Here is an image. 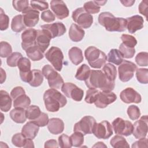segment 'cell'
I'll return each mask as SVG.
<instances>
[{
    "label": "cell",
    "mask_w": 148,
    "mask_h": 148,
    "mask_svg": "<svg viewBox=\"0 0 148 148\" xmlns=\"http://www.w3.org/2000/svg\"><path fill=\"white\" fill-rule=\"evenodd\" d=\"M86 85L89 88L97 89L101 91H112L115 86V83L110 80L100 70H91L88 77L84 80Z\"/></svg>",
    "instance_id": "6da1fadb"
},
{
    "label": "cell",
    "mask_w": 148,
    "mask_h": 148,
    "mask_svg": "<svg viewBox=\"0 0 148 148\" xmlns=\"http://www.w3.org/2000/svg\"><path fill=\"white\" fill-rule=\"evenodd\" d=\"M98 20L99 24L104 27L108 31L123 32L126 29V19L122 17H116L109 12L100 13Z\"/></svg>",
    "instance_id": "7a4b0ae2"
},
{
    "label": "cell",
    "mask_w": 148,
    "mask_h": 148,
    "mask_svg": "<svg viewBox=\"0 0 148 148\" xmlns=\"http://www.w3.org/2000/svg\"><path fill=\"white\" fill-rule=\"evenodd\" d=\"M43 101L46 110L50 112H56L67 103L66 97L56 88L47 90L43 94Z\"/></svg>",
    "instance_id": "3957f363"
},
{
    "label": "cell",
    "mask_w": 148,
    "mask_h": 148,
    "mask_svg": "<svg viewBox=\"0 0 148 148\" xmlns=\"http://www.w3.org/2000/svg\"><path fill=\"white\" fill-rule=\"evenodd\" d=\"M84 56L90 66L93 68H101L107 61L105 53L94 46L87 47L84 51Z\"/></svg>",
    "instance_id": "277c9868"
},
{
    "label": "cell",
    "mask_w": 148,
    "mask_h": 148,
    "mask_svg": "<svg viewBox=\"0 0 148 148\" xmlns=\"http://www.w3.org/2000/svg\"><path fill=\"white\" fill-rule=\"evenodd\" d=\"M44 77L47 79L50 88L60 89L64 83L62 76L51 65H45L42 69Z\"/></svg>",
    "instance_id": "5b68a950"
},
{
    "label": "cell",
    "mask_w": 148,
    "mask_h": 148,
    "mask_svg": "<svg viewBox=\"0 0 148 148\" xmlns=\"http://www.w3.org/2000/svg\"><path fill=\"white\" fill-rule=\"evenodd\" d=\"M72 18L78 26L86 29L90 28L93 23L92 16L87 13L82 7L73 11Z\"/></svg>",
    "instance_id": "8992f818"
},
{
    "label": "cell",
    "mask_w": 148,
    "mask_h": 148,
    "mask_svg": "<svg viewBox=\"0 0 148 148\" xmlns=\"http://www.w3.org/2000/svg\"><path fill=\"white\" fill-rule=\"evenodd\" d=\"M45 57L51 64L56 71H61L64 55L60 48L56 46L51 47L45 53Z\"/></svg>",
    "instance_id": "52a82bcc"
},
{
    "label": "cell",
    "mask_w": 148,
    "mask_h": 148,
    "mask_svg": "<svg viewBox=\"0 0 148 148\" xmlns=\"http://www.w3.org/2000/svg\"><path fill=\"white\" fill-rule=\"evenodd\" d=\"M136 69L137 66L134 62L123 60L118 67L120 80L123 82H128L133 77L134 72Z\"/></svg>",
    "instance_id": "ba28073f"
},
{
    "label": "cell",
    "mask_w": 148,
    "mask_h": 148,
    "mask_svg": "<svg viewBox=\"0 0 148 148\" xmlns=\"http://www.w3.org/2000/svg\"><path fill=\"white\" fill-rule=\"evenodd\" d=\"M112 125L117 135L128 136L132 134L133 124L130 121L117 117L113 121Z\"/></svg>",
    "instance_id": "9c48e42d"
},
{
    "label": "cell",
    "mask_w": 148,
    "mask_h": 148,
    "mask_svg": "<svg viewBox=\"0 0 148 148\" xmlns=\"http://www.w3.org/2000/svg\"><path fill=\"white\" fill-rule=\"evenodd\" d=\"M95 119L90 116H86L76 123L73 127L74 132H80L84 135L92 133L93 128L96 124Z\"/></svg>",
    "instance_id": "30bf717a"
},
{
    "label": "cell",
    "mask_w": 148,
    "mask_h": 148,
    "mask_svg": "<svg viewBox=\"0 0 148 148\" xmlns=\"http://www.w3.org/2000/svg\"><path fill=\"white\" fill-rule=\"evenodd\" d=\"M61 91L65 95L69 98H72L75 101H81L84 95V91L80 88L72 83H65L62 84Z\"/></svg>",
    "instance_id": "8fae6325"
},
{
    "label": "cell",
    "mask_w": 148,
    "mask_h": 148,
    "mask_svg": "<svg viewBox=\"0 0 148 148\" xmlns=\"http://www.w3.org/2000/svg\"><path fill=\"white\" fill-rule=\"evenodd\" d=\"M92 133L98 139H107L113 134V130L110 123L106 120L95 124Z\"/></svg>",
    "instance_id": "7c38bea8"
},
{
    "label": "cell",
    "mask_w": 148,
    "mask_h": 148,
    "mask_svg": "<svg viewBox=\"0 0 148 148\" xmlns=\"http://www.w3.org/2000/svg\"><path fill=\"white\" fill-rule=\"evenodd\" d=\"M148 118L147 115L143 116L139 120L136 121L133 124L132 134L136 139L145 138L147 136L148 130Z\"/></svg>",
    "instance_id": "4fadbf2b"
},
{
    "label": "cell",
    "mask_w": 148,
    "mask_h": 148,
    "mask_svg": "<svg viewBox=\"0 0 148 148\" xmlns=\"http://www.w3.org/2000/svg\"><path fill=\"white\" fill-rule=\"evenodd\" d=\"M117 99V95L112 91H99L94 103L99 108H105Z\"/></svg>",
    "instance_id": "5bb4252c"
},
{
    "label": "cell",
    "mask_w": 148,
    "mask_h": 148,
    "mask_svg": "<svg viewBox=\"0 0 148 148\" xmlns=\"http://www.w3.org/2000/svg\"><path fill=\"white\" fill-rule=\"evenodd\" d=\"M40 27L49 34L51 39L63 35L66 31L64 24L60 22L42 25Z\"/></svg>",
    "instance_id": "9a60e30c"
},
{
    "label": "cell",
    "mask_w": 148,
    "mask_h": 148,
    "mask_svg": "<svg viewBox=\"0 0 148 148\" xmlns=\"http://www.w3.org/2000/svg\"><path fill=\"white\" fill-rule=\"evenodd\" d=\"M50 8L56 17L58 19L62 20L69 16V9L63 1H51L50 2Z\"/></svg>",
    "instance_id": "2e32d148"
},
{
    "label": "cell",
    "mask_w": 148,
    "mask_h": 148,
    "mask_svg": "<svg viewBox=\"0 0 148 148\" xmlns=\"http://www.w3.org/2000/svg\"><path fill=\"white\" fill-rule=\"evenodd\" d=\"M24 23L26 27L32 28L35 27L39 20V12L31 7H28L23 12Z\"/></svg>",
    "instance_id": "e0dca14e"
},
{
    "label": "cell",
    "mask_w": 148,
    "mask_h": 148,
    "mask_svg": "<svg viewBox=\"0 0 148 148\" xmlns=\"http://www.w3.org/2000/svg\"><path fill=\"white\" fill-rule=\"evenodd\" d=\"M37 30L34 28H28L21 34V47L25 51L31 46L36 45Z\"/></svg>",
    "instance_id": "ac0fdd59"
},
{
    "label": "cell",
    "mask_w": 148,
    "mask_h": 148,
    "mask_svg": "<svg viewBox=\"0 0 148 148\" xmlns=\"http://www.w3.org/2000/svg\"><path fill=\"white\" fill-rule=\"evenodd\" d=\"M31 61L26 57H21L17 63L20 78L22 81L26 83H28L31 77Z\"/></svg>",
    "instance_id": "d6986e66"
},
{
    "label": "cell",
    "mask_w": 148,
    "mask_h": 148,
    "mask_svg": "<svg viewBox=\"0 0 148 148\" xmlns=\"http://www.w3.org/2000/svg\"><path fill=\"white\" fill-rule=\"evenodd\" d=\"M120 98L125 103H139L142 101L141 95L131 87H127L123 90L120 92Z\"/></svg>",
    "instance_id": "ffe728a7"
},
{
    "label": "cell",
    "mask_w": 148,
    "mask_h": 148,
    "mask_svg": "<svg viewBox=\"0 0 148 148\" xmlns=\"http://www.w3.org/2000/svg\"><path fill=\"white\" fill-rule=\"evenodd\" d=\"M126 21V28L131 34H134L136 31L140 30L143 27L144 20L143 17L139 15H134L128 17Z\"/></svg>",
    "instance_id": "44dd1931"
},
{
    "label": "cell",
    "mask_w": 148,
    "mask_h": 148,
    "mask_svg": "<svg viewBox=\"0 0 148 148\" xmlns=\"http://www.w3.org/2000/svg\"><path fill=\"white\" fill-rule=\"evenodd\" d=\"M51 39V37L45 31L42 29L37 30V36L36 39V45L43 53H44L49 46Z\"/></svg>",
    "instance_id": "7402d4cb"
},
{
    "label": "cell",
    "mask_w": 148,
    "mask_h": 148,
    "mask_svg": "<svg viewBox=\"0 0 148 148\" xmlns=\"http://www.w3.org/2000/svg\"><path fill=\"white\" fill-rule=\"evenodd\" d=\"M47 129L52 134H60L64 130V121L59 118H51L49 120L47 124Z\"/></svg>",
    "instance_id": "603a6c76"
},
{
    "label": "cell",
    "mask_w": 148,
    "mask_h": 148,
    "mask_svg": "<svg viewBox=\"0 0 148 148\" xmlns=\"http://www.w3.org/2000/svg\"><path fill=\"white\" fill-rule=\"evenodd\" d=\"M39 127L32 121L27 123L22 128L21 133L27 138L34 139L39 131Z\"/></svg>",
    "instance_id": "cb8c5ba5"
},
{
    "label": "cell",
    "mask_w": 148,
    "mask_h": 148,
    "mask_svg": "<svg viewBox=\"0 0 148 148\" xmlns=\"http://www.w3.org/2000/svg\"><path fill=\"white\" fill-rule=\"evenodd\" d=\"M69 36L71 40L75 42L81 41L85 35L84 31L76 24H72L69 30Z\"/></svg>",
    "instance_id": "d4e9b609"
},
{
    "label": "cell",
    "mask_w": 148,
    "mask_h": 148,
    "mask_svg": "<svg viewBox=\"0 0 148 148\" xmlns=\"http://www.w3.org/2000/svg\"><path fill=\"white\" fill-rule=\"evenodd\" d=\"M12 99L5 90L0 91V109L4 112H8L12 107Z\"/></svg>",
    "instance_id": "484cf974"
},
{
    "label": "cell",
    "mask_w": 148,
    "mask_h": 148,
    "mask_svg": "<svg viewBox=\"0 0 148 148\" xmlns=\"http://www.w3.org/2000/svg\"><path fill=\"white\" fill-rule=\"evenodd\" d=\"M68 56L71 61L75 65H77L83 61L82 50L77 47H73L68 51Z\"/></svg>",
    "instance_id": "4316f807"
},
{
    "label": "cell",
    "mask_w": 148,
    "mask_h": 148,
    "mask_svg": "<svg viewBox=\"0 0 148 148\" xmlns=\"http://www.w3.org/2000/svg\"><path fill=\"white\" fill-rule=\"evenodd\" d=\"M10 117L16 123H24L27 119L25 110L24 109L14 108L10 112Z\"/></svg>",
    "instance_id": "83f0119b"
},
{
    "label": "cell",
    "mask_w": 148,
    "mask_h": 148,
    "mask_svg": "<svg viewBox=\"0 0 148 148\" xmlns=\"http://www.w3.org/2000/svg\"><path fill=\"white\" fill-rule=\"evenodd\" d=\"M25 52L28 57L34 61H39L44 57L43 53L37 45L29 47L25 50Z\"/></svg>",
    "instance_id": "f1b7e54d"
},
{
    "label": "cell",
    "mask_w": 148,
    "mask_h": 148,
    "mask_svg": "<svg viewBox=\"0 0 148 148\" xmlns=\"http://www.w3.org/2000/svg\"><path fill=\"white\" fill-rule=\"evenodd\" d=\"M43 81V75L42 72L39 69H32L31 71V75L28 82V84L34 87L40 86Z\"/></svg>",
    "instance_id": "f546056e"
},
{
    "label": "cell",
    "mask_w": 148,
    "mask_h": 148,
    "mask_svg": "<svg viewBox=\"0 0 148 148\" xmlns=\"http://www.w3.org/2000/svg\"><path fill=\"white\" fill-rule=\"evenodd\" d=\"M13 101V106L18 108L27 109L31 103V99L29 97L25 94V93L18 95Z\"/></svg>",
    "instance_id": "4dcf8cb0"
},
{
    "label": "cell",
    "mask_w": 148,
    "mask_h": 148,
    "mask_svg": "<svg viewBox=\"0 0 148 148\" xmlns=\"http://www.w3.org/2000/svg\"><path fill=\"white\" fill-rule=\"evenodd\" d=\"M123 58L122 54L119 50L112 49L108 54L107 61L116 65H119L123 62Z\"/></svg>",
    "instance_id": "1f68e13d"
},
{
    "label": "cell",
    "mask_w": 148,
    "mask_h": 148,
    "mask_svg": "<svg viewBox=\"0 0 148 148\" xmlns=\"http://www.w3.org/2000/svg\"><path fill=\"white\" fill-rule=\"evenodd\" d=\"M26 26L24 23L23 16L22 14L15 16L12 20L11 28L15 32H20L25 28Z\"/></svg>",
    "instance_id": "d6a6232c"
},
{
    "label": "cell",
    "mask_w": 148,
    "mask_h": 148,
    "mask_svg": "<svg viewBox=\"0 0 148 148\" xmlns=\"http://www.w3.org/2000/svg\"><path fill=\"white\" fill-rule=\"evenodd\" d=\"M41 113L42 112L40 111V108L36 105L29 106L25 110L27 119L31 121L36 120L40 116Z\"/></svg>",
    "instance_id": "836d02e7"
},
{
    "label": "cell",
    "mask_w": 148,
    "mask_h": 148,
    "mask_svg": "<svg viewBox=\"0 0 148 148\" xmlns=\"http://www.w3.org/2000/svg\"><path fill=\"white\" fill-rule=\"evenodd\" d=\"M110 144L114 148L130 147V145H128L126 139L120 135H117L113 136L110 139Z\"/></svg>",
    "instance_id": "e575fe53"
},
{
    "label": "cell",
    "mask_w": 148,
    "mask_h": 148,
    "mask_svg": "<svg viewBox=\"0 0 148 148\" xmlns=\"http://www.w3.org/2000/svg\"><path fill=\"white\" fill-rule=\"evenodd\" d=\"M102 71L105 73L108 79L114 82L117 76V70L114 65L112 64L111 63L105 64L102 68Z\"/></svg>",
    "instance_id": "d590c367"
},
{
    "label": "cell",
    "mask_w": 148,
    "mask_h": 148,
    "mask_svg": "<svg viewBox=\"0 0 148 148\" xmlns=\"http://www.w3.org/2000/svg\"><path fill=\"white\" fill-rule=\"evenodd\" d=\"M90 71V68L86 64L82 65L77 70L76 73L75 75L76 79L79 80L84 81L88 77Z\"/></svg>",
    "instance_id": "8d00e7d4"
},
{
    "label": "cell",
    "mask_w": 148,
    "mask_h": 148,
    "mask_svg": "<svg viewBox=\"0 0 148 148\" xmlns=\"http://www.w3.org/2000/svg\"><path fill=\"white\" fill-rule=\"evenodd\" d=\"M83 8L89 14H95L100 11V6L96 1H88L84 4Z\"/></svg>",
    "instance_id": "74e56055"
},
{
    "label": "cell",
    "mask_w": 148,
    "mask_h": 148,
    "mask_svg": "<svg viewBox=\"0 0 148 148\" xmlns=\"http://www.w3.org/2000/svg\"><path fill=\"white\" fill-rule=\"evenodd\" d=\"M72 145L74 147H81L84 143V135L80 132H74L71 136Z\"/></svg>",
    "instance_id": "f35d334b"
},
{
    "label": "cell",
    "mask_w": 148,
    "mask_h": 148,
    "mask_svg": "<svg viewBox=\"0 0 148 148\" xmlns=\"http://www.w3.org/2000/svg\"><path fill=\"white\" fill-rule=\"evenodd\" d=\"M137 80L142 84L148 83V69L147 68H139L136 70Z\"/></svg>",
    "instance_id": "ab89813d"
},
{
    "label": "cell",
    "mask_w": 148,
    "mask_h": 148,
    "mask_svg": "<svg viewBox=\"0 0 148 148\" xmlns=\"http://www.w3.org/2000/svg\"><path fill=\"white\" fill-rule=\"evenodd\" d=\"M12 52L11 45L7 42L2 41L0 43V56L2 58L8 57Z\"/></svg>",
    "instance_id": "60d3db41"
},
{
    "label": "cell",
    "mask_w": 148,
    "mask_h": 148,
    "mask_svg": "<svg viewBox=\"0 0 148 148\" xmlns=\"http://www.w3.org/2000/svg\"><path fill=\"white\" fill-rule=\"evenodd\" d=\"M122 54L123 57L125 58H131L135 53V48H132L125 46L123 43H121L119 46V50Z\"/></svg>",
    "instance_id": "b9f144b4"
},
{
    "label": "cell",
    "mask_w": 148,
    "mask_h": 148,
    "mask_svg": "<svg viewBox=\"0 0 148 148\" xmlns=\"http://www.w3.org/2000/svg\"><path fill=\"white\" fill-rule=\"evenodd\" d=\"M26 139L27 138L22 133H17L12 136V142L16 147H24Z\"/></svg>",
    "instance_id": "7bdbcfd3"
},
{
    "label": "cell",
    "mask_w": 148,
    "mask_h": 148,
    "mask_svg": "<svg viewBox=\"0 0 148 148\" xmlns=\"http://www.w3.org/2000/svg\"><path fill=\"white\" fill-rule=\"evenodd\" d=\"M121 39L122 40V43L125 46L132 48H135V46L137 44V40L136 38L128 34H123L121 36Z\"/></svg>",
    "instance_id": "ee69618b"
},
{
    "label": "cell",
    "mask_w": 148,
    "mask_h": 148,
    "mask_svg": "<svg viewBox=\"0 0 148 148\" xmlns=\"http://www.w3.org/2000/svg\"><path fill=\"white\" fill-rule=\"evenodd\" d=\"M23 57L21 53L19 52L12 53L6 60V62L8 66L11 67H16L17 66V63L20 59Z\"/></svg>",
    "instance_id": "f6af8a7d"
},
{
    "label": "cell",
    "mask_w": 148,
    "mask_h": 148,
    "mask_svg": "<svg viewBox=\"0 0 148 148\" xmlns=\"http://www.w3.org/2000/svg\"><path fill=\"white\" fill-rule=\"evenodd\" d=\"M127 114L130 119L135 120L139 119L140 116V112L139 108L134 105H131L127 108Z\"/></svg>",
    "instance_id": "bcb514c9"
},
{
    "label": "cell",
    "mask_w": 148,
    "mask_h": 148,
    "mask_svg": "<svg viewBox=\"0 0 148 148\" xmlns=\"http://www.w3.org/2000/svg\"><path fill=\"white\" fill-rule=\"evenodd\" d=\"M99 90L97 89H92L89 88L86 91V95L84 99V101L86 103L91 104L95 102L96 101L97 95L99 92Z\"/></svg>",
    "instance_id": "7dc6e473"
},
{
    "label": "cell",
    "mask_w": 148,
    "mask_h": 148,
    "mask_svg": "<svg viewBox=\"0 0 148 148\" xmlns=\"http://www.w3.org/2000/svg\"><path fill=\"white\" fill-rule=\"evenodd\" d=\"M12 5L16 10L23 12L29 7V1L27 0H14L12 1Z\"/></svg>",
    "instance_id": "c3c4849f"
},
{
    "label": "cell",
    "mask_w": 148,
    "mask_h": 148,
    "mask_svg": "<svg viewBox=\"0 0 148 148\" xmlns=\"http://www.w3.org/2000/svg\"><path fill=\"white\" fill-rule=\"evenodd\" d=\"M58 140L59 146L61 148H70L72 146L70 137L65 134L61 135Z\"/></svg>",
    "instance_id": "681fc988"
},
{
    "label": "cell",
    "mask_w": 148,
    "mask_h": 148,
    "mask_svg": "<svg viewBox=\"0 0 148 148\" xmlns=\"http://www.w3.org/2000/svg\"><path fill=\"white\" fill-rule=\"evenodd\" d=\"M148 60V53L147 52H140L135 57V61L138 65L141 66H147Z\"/></svg>",
    "instance_id": "f907efd6"
},
{
    "label": "cell",
    "mask_w": 148,
    "mask_h": 148,
    "mask_svg": "<svg viewBox=\"0 0 148 148\" xmlns=\"http://www.w3.org/2000/svg\"><path fill=\"white\" fill-rule=\"evenodd\" d=\"M9 18L3 12L2 8L0 9V29L4 31L8 29L9 27Z\"/></svg>",
    "instance_id": "816d5d0a"
},
{
    "label": "cell",
    "mask_w": 148,
    "mask_h": 148,
    "mask_svg": "<svg viewBox=\"0 0 148 148\" xmlns=\"http://www.w3.org/2000/svg\"><path fill=\"white\" fill-rule=\"evenodd\" d=\"M30 5L32 8L35 10H39L40 11H42L49 8V4L46 1H31Z\"/></svg>",
    "instance_id": "f5cc1de1"
},
{
    "label": "cell",
    "mask_w": 148,
    "mask_h": 148,
    "mask_svg": "<svg viewBox=\"0 0 148 148\" xmlns=\"http://www.w3.org/2000/svg\"><path fill=\"white\" fill-rule=\"evenodd\" d=\"M49 121V119L47 114L42 112L40 116L36 120L32 121L34 122L35 123H36L39 127H45L46 125H47Z\"/></svg>",
    "instance_id": "db71d44e"
},
{
    "label": "cell",
    "mask_w": 148,
    "mask_h": 148,
    "mask_svg": "<svg viewBox=\"0 0 148 148\" xmlns=\"http://www.w3.org/2000/svg\"><path fill=\"white\" fill-rule=\"evenodd\" d=\"M40 17L42 20L46 23H51L55 20V15L50 10L43 12Z\"/></svg>",
    "instance_id": "11a10c76"
},
{
    "label": "cell",
    "mask_w": 148,
    "mask_h": 148,
    "mask_svg": "<svg viewBox=\"0 0 148 148\" xmlns=\"http://www.w3.org/2000/svg\"><path fill=\"white\" fill-rule=\"evenodd\" d=\"M25 91L22 87L17 86L12 89V90L10 92V97L12 100H13L15 98H16L18 95L23 94H25Z\"/></svg>",
    "instance_id": "9f6ffc18"
},
{
    "label": "cell",
    "mask_w": 148,
    "mask_h": 148,
    "mask_svg": "<svg viewBox=\"0 0 148 148\" xmlns=\"http://www.w3.org/2000/svg\"><path fill=\"white\" fill-rule=\"evenodd\" d=\"M147 8H148V5H147V1H142L138 7L139 12L140 14L144 15L146 20H147Z\"/></svg>",
    "instance_id": "6f0895ef"
},
{
    "label": "cell",
    "mask_w": 148,
    "mask_h": 148,
    "mask_svg": "<svg viewBox=\"0 0 148 148\" xmlns=\"http://www.w3.org/2000/svg\"><path fill=\"white\" fill-rule=\"evenodd\" d=\"M132 147L134 148V147H147V138H140L138 140L135 142L132 145Z\"/></svg>",
    "instance_id": "680465c9"
},
{
    "label": "cell",
    "mask_w": 148,
    "mask_h": 148,
    "mask_svg": "<svg viewBox=\"0 0 148 148\" xmlns=\"http://www.w3.org/2000/svg\"><path fill=\"white\" fill-rule=\"evenodd\" d=\"M58 147V143L57 141L54 139H50L47 140L45 143V147H54V148H57Z\"/></svg>",
    "instance_id": "91938a15"
},
{
    "label": "cell",
    "mask_w": 148,
    "mask_h": 148,
    "mask_svg": "<svg viewBox=\"0 0 148 148\" xmlns=\"http://www.w3.org/2000/svg\"><path fill=\"white\" fill-rule=\"evenodd\" d=\"M34 147L35 146L32 141V139L29 138H27L24 147Z\"/></svg>",
    "instance_id": "94428289"
},
{
    "label": "cell",
    "mask_w": 148,
    "mask_h": 148,
    "mask_svg": "<svg viewBox=\"0 0 148 148\" xmlns=\"http://www.w3.org/2000/svg\"><path fill=\"white\" fill-rule=\"evenodd\" d=\"M120 2L126 7H130L133 5L135 3V1H120Z\"/></svg>",
    "instance_id": "6125c7cd"
},
{
    "label": "cell",
    "mask_w": 148,
    "mask_h": 148,
    "mask_svg": "<svg viewBox=\"0 0 148 148\" xmlns=\"http://www.w3.org/2000/svg\"><path fill=\"white\" fill-rule=\"evenodd\" d=\"M1 83H3V82L5 81L6 80V72L2 68H1Z\"/></svg>",
    "instance_id": "be15d7a7"
},
{
    "label": "cell",
    "mask_w": 148,
    "mask_h": 148,
    "mask_svg": "<svg viewBox=\"0 0 148 148\" xmlns=\"http://www.w3.org/2000/svg\"><path fill=\"white\" fill-rule=\"evenodd\" d=\"M93 147H106L107 146L102 142H98L97 143H96L93 146Z\"/></svg>",
    "instance_id": "e7e4bbea"
}]
</instances>
